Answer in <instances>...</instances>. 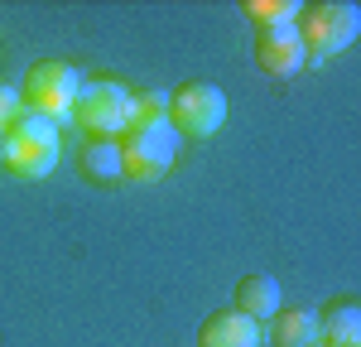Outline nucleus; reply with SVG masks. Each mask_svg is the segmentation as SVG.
<instances>
[{
    "label": "nucleus",
    "mask_w": 361,
    "mask_h": 347,
    "mask_svg": "<svg viewBox=\"0 0 361 347\" xmlns=\"http://www.w3.org/2000/svg\"><path fill=\"white\" fill-rule=\"evenodd\" d=\"M294 34L304 44V58L308 63H323V58H337L357 44L361 34V10L352 0H313L299 10L294 20Z\"/></svg>",
    "instance_id": "nucleus-1"
},
{
    "label": "nucleus",
    "mask_w": 361,
    "mask_h": 347,
    "mask_svg": "<svg viewBox=\"0 0 361 347\" xmlns=\"http://www.w3.org/2000/svg\"><path fill=\"white\" fill-rule=\"evenodd\" d=\"M130 102H135V92H126L116 78H92V83L82 78L73 121L87 130V140H116L130 126Z\"/></svg>",
    "instance_id": "nucleus-2"
},
{
    "label": "nucleus",
    "mask_w": 361,
    "mask_h": 347,
    "mask_svg": "<svg viewBox=\"0 0 361 347\" xmlns=\"http://www.w3.org/2000/svg\"><path fill=\"white\" fill-rule=\"evenodd\" d=\"M78 87H82V73L63 58H39L25 73V87H20V106L49 116V121H68L73 116V102H78Z\"/></svg>",
    "instance_id": "nucleus-3"
},
{
    "label": "nucleus",
    "mask_w": 361,
    "mask_h": 347,
    "mask_svg": "<svg viewBox=\"0 0 361 347\" xmlns=\"http://www.w3.org/2000/svg\"><path fill=\"white\" fill-rule=\"evenodd\" d=\"M169 121H173V130L178 135H193V140H207V135H217L226 121V92L217 83H178L169 92Z\"/></svg>",
    "instance_id": "nucleus-4"
},
{
    "label": "nucleus",
    "mask_w": 361,
    "mask_h": 347,
    "mask_svg": "<svg viewBox=\"0 0 361 347\" xmlns=\"http://www.w3.org/2000/svg\"><path fill=\"white\" fill-rule=\"evenodd\" d=\"M178 145L183 135L173 130V121L164 126H126V135H121V164L130 178H164L173 169V159H178Z\"/></svg>",
    "instance_id": "nucleus-5"
},
{
    "label": "nucleus",
    "mask_w": 361,
    "mask_h": 347,
    "mask_svg": "<svg viewBox=\"0 0 361 347\" xmlns=\"http://www.w3.org/2000/svg\"><path fill=\"white\" fill-rule=\"evenodd\" d=\"M304 44L294 25H279V29H255V68L270 73V78H294L304 68Z\"/></svg>",
    "instance_id": "nucleus-6"
},
{
    "label": "nucleus",
    "mask_w": 361,
    "mask_h": 347,
    "mask_svg": "<svg viewBox=\"0 0 361 347\" xmlns=\"http://www.w3.org/2000/svg\"><path fill=\"white\" fill-rule=\"evenodd\" d=\"M58 164V140H15L0 135V169H10L15 178H44Z\"/></svg>",
    "instance_id": "nucleus-7"
},
{
    "label": "nucleus",
    "mask_w": 361,
    "mask_h": 347,
    "mask_svg": "<svg viewBox=\"0 0 361 347\" xmlns=\"http://www.w3.org/2000/svg\"><path fill=\"white\" fill-rule=\"evenodd\" d=\"M260 338H265V328L236 309H217L197 323V347H260Z\"/></svg>",
    "instance_id": "nucleus-8"
},
{
    "label": "nucleus",
    "mask_w": 361,
    "mask_h": 347,
    "mask_svg": "<svg viewBox=\"0 0 361 347\" xmlns=\"http://www.w3.org/2000/svg\"><path fill=\"white\" fill-rule=\"evenodd\" d=\"M318 318V343H333V347H361V304L357 299H347V294H337L323 304V314Z\"/></svg>",
    "instance_id": "nucleus-9"
},
{
    "label": "nucleus",
    "mask_w": 361,
    "mask_h": 347,
    "mask_svg": "<svg viewBox=\"0 0 361 347\" xmlns=\"http://www.w3.org/2000/svg\"><path fill=\"white\" fill-rule=\"evenodd\" d=\"M231 299H236L231 309H236V314H246L250 323H260V328L284 309V304H279V285L270 280V275H241L236 289H231Z\"/></svg>",
    "instance_id": "nucleus-10"
},
{
    "label": "nucleus",
    "mask_w": 361,
    "mask_h": 347,
    "mask_svg": "<svg viewBox=\"0 0 361 347\" xmlns=\"http://www.w3.org/2000/svg\"><path fill=\"white\" fill-rule=\"evenodd\" d=\"M78 169L97 183H121L126 164H121V140H87L78 150Z\"/></svg>",
    "instance_id": "nucleus-11"
},
{
    "label": "nucleus",
    "mask_w": 361,
    "mask_h": 347,
    "mask_svg": "<svg viewBox=\"0 0 361 347\" xmlns=\"http://www.w3.org/2000/svg\"><path fill=\"white\" fill-rule=\"evenodd\" d=\"M270 343L275 347L318 343V318H313V309H279V314L270 318Z\"/></svg>",
    "instance_id": "nucleus-12"
},
{
    "label": "nucleus",
    "mask_w": 361,
    "mask_h": 347,
    "mask_svg": "<svg viewBox=\"0 0 361 347\" xmlns=\"http://www.w3.org/2000/svg\"><path fill=\"white\" fill-rule=\"evenodd\" d=\"M299 0H241V15H246L255 29H279V25H294L299 20Z\"/></svg>",
    "instance_id": "nucleus-13"
},
{
    "label": "nucleus",
    "mask_w": 361,
    "mask_h": 347,
    "mask_svg": "<svg viewBox=\"0 0 361 347\" xmlns=\"http://www.w3.org/2000/svg\"><path fill=\"white\" fill-rule=\"evenodd\" d=\"M0 135H15V140H58V121H49V116H39V111H29V106H20V111L10 116V126H5Z\"/></svg>",
    "instance_id": "nucleus-14"
},
{
    "label": "nucleus",
    "mask_w": 361,
    "mask_h": 347,
    "mask_svg": "<svg viewBox=\"0 0 361 347\" xmlns=\"http://www.w3.org/2000/svg\"><path fill=\"white\" fill-rule=\"evenodd\" d=\"M169 121V92H135L130 126H164Z\"/></svg>",
    "instance_id": "nucleus-15"
},
{
    "label": "nucleus",
    "mask_w": 361,
    "mask_h": 347,
    "mask_svg": "<svg viewBox=\"0 0 361 347\" xmlns=\"http://www.w3.org/2000/svg\"><path fill=\"white\" fill-rule=\"evenodd\" d=\"M15 111H20V92H15L10 83H0V130L10 126V116H15Z\"/></svg>",
    "instance_id": "nucleus-16"
},
{
    "label": "nucleus",
    "mask_w": 361,
    "mask_h": 347,
    "mask_svg": "<svg viewBox=\"0 0 361 347\" xmlns=\"http://www.w3.org/2000/svg\"><path fill=\"white\" fill-rule=\"evenodd\" d=\"M308 347H333V343H308Z\"/></svg>",
    "instance_id": "nucleus-17"
}]
</instances>
